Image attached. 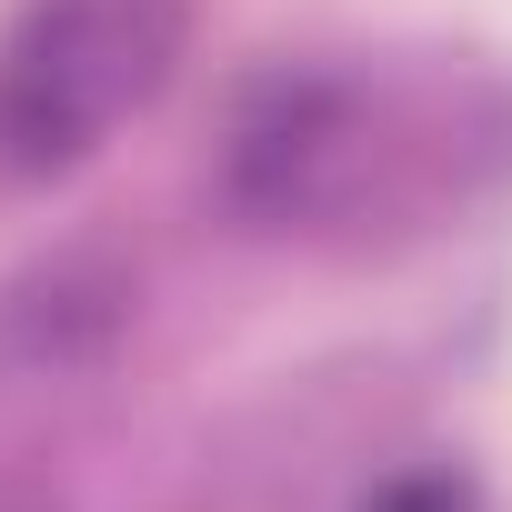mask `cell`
I'll list each match as a JSON object with an SVG mask.
<instances>
[{
	"label": "cell",
	"mask_w": 512,
	"mask_h": 512,
	"mask_svg": "<svg viewBox=\"0 0 512 512\" xmlns=\"http://www.w3.org/2000/svg\"><path fill=\"white\" fill-rule=\"evenodd\" d=\"M181 61V0H31L0 51V161L71 171L131 111L161 101Z\"/></svg>",
	"instance_id": "cell-1"
}]
</instances>
